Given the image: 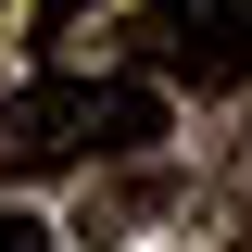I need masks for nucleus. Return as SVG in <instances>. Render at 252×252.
I'll return each mask as SVG.
<instances>
[{
  "instance_id": "1",
  "label": "nucleus",
  "mask_w": 252,
  "mask_h": 252,
  "mask_svg": "<svg viewBox=\"0 0 252 252\" xmlns=\"http://www.w3.org/2000/svg\"><path fill=\"white\" fill-rule=\"evenodd\" d=\"M164 139V101L139 76H26L0 89V177H51V164H101Z\"/></svg>"
},
{
  "instance_id": "3",
  "label": "nucleus",
  "mask_w": 252,
  "mask_h": 252,
  "mask_svg": "<svg viewBox=\"0 0 252 252\" xmlns=\"http://www.w3.org/2000/svg\"><path fill=\"white\" fill-rule=\"evenodd\" d=\"M227 13H240V26H252V0H227Z\"/></svg>"
},
{
  "instance_id": "2",
  "label": "nucleus",
  "mask_w": 252,
  "mask_h": 252,
  "mask_svg": "<svg viewBox=\"0 0 252 252\" xmlns=\"http://www.w3.org/2000/svg\"><path fill=\"white\" fill-rule=\"evenodd\" d=\"M0 252H51V227H38V215H13V202H0Z\"/></svg>"
}]
</instances>
